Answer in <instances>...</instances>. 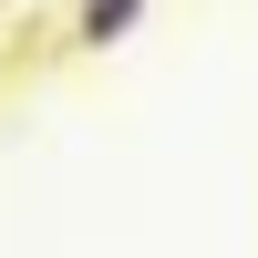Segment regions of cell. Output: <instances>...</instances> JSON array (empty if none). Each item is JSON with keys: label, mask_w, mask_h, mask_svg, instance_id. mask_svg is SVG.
Here are the masks:
<instances>
[{"label": "cell", "mask_w": 258, "mask_h": 258, "mask_svg": "<svg viewBox=\"0 0 258 258\" xmlns=\"http://www.w3.org/2000/svg\"><path fill=\"white\" fill-rule=\"evenodd\" d=\"M145 11H155V0H73V52H124V41L145 31Z\"/></svg>", "instance_id": "1"}, {"label": "cell", "mask_w": 258, "mask_h": 258, "mask_svg": "<svg viewBox=\"0 0 258 258\" xmlns=\"http://www.w3.org/2000/svg\"><path fill=\"white\" fill-rule=\"evenodd\" d=\"M0 11H21V0H0Z\"/></svg>", "instance_id": "2"}, {"label": "cell", "mask_w": 258, "mask_h": 258, "mask_svg": "<svg viewBox=\"0 0 258 258\" xmlns=\"http://www.w3.org/2000/svg\"><path fill=\"white\" fill-rule=\"evenodd\" d=\"M0 52H11V41H0Z\"/></svg>", "instance_id": "3"}]
</instances>
